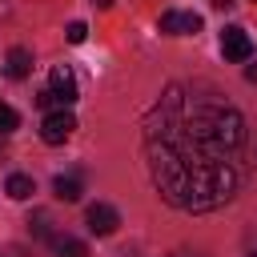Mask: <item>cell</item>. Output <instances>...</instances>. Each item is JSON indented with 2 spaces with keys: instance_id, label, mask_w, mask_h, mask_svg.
Returning <instances> with one entry per match:
<instances>
[{
  "instance_id": "obj_14",
  "label": "cell",
  "mask_w": 257,
  "mask_h": 257,
  "mask_svg": "<svg viewBox=\"0 0 257 257\" xmlns=\"http://www.w3.org/2000/svg\"><path fill=\"white\" fill-rule=\"evenodd\" d=\"M245 76H249V80H257V64H249V68H245Z\"/></svg>"
},
{
  "instance_id": "obj_12",
  "label": "cell",
  "mask_w": 257,
  "mask_h": 257,
  "mask_svg": "<svg viewBox=\"0 0 257 257\" xmlns=\"http://www.w3.org/2000/svg\"><path fill=\"white\" fill-rule=\"evenodd\" d=\"M64 36H68V44H84V36H88V28H84V24H80V20H72V24H68V32H64Z\"/></svg>"
},
{
  "instance_id": "obj_2",
  "label": "cell",
  "mask_w": 257,
  "mask_h": 257,
  "mask_svg": "<svg viewBox=\"0 0 257 257\" xmlns=\"http://www.w3.org/2000/svg\"><path fill=\"white\" fill-rule=\"evenodd\" d=\"M76 100V76L64 68V64H56L52 72H48V88L36 96V104L40 108H68Z\"/></svg>"
},
{
  "instance_id": "obj_11",
  "label": "cell",
  "mask_w": 257,
  "mask_h": 257,
  "mask_svg": "<svg viewBox=\"0 0 257 257\" xmlns=\"http://www.w3.org/2000/svg\"><path fill=\"white\" fill-rule=\"evenodd\" d=\"M16 124H20V112L8 108V104H0V133H12Z\"/></svg>"
},
{
  "instance_id": "obj_3",
  "label": "cell",
  "mask_w": 257,
  "mask_h": 257,
  "mask_svg": "<svg viewBox=\"0 0 257 257\" xmlns=\"http://www.w3.org/2000/svg\"><path fill=\"white\" fill-rule=\"evenodd\" d=\"M72 133H76V116H72L68 108H52V112L40 120V141H44V145H64Z\"/></svg>"
},
{
  "instance_id": "obj_7",
  "label": "cell",
  "mask_w": 257,
  "mask_h": 257,
  "mask_svg": "<svg viewBox=\"0 0 257 257\" xmlns=\"http://www.w3.org/2000/svg\"><path fill=\"white\" fill-rule=\"evenodd\" d=\"M4 72L12 76V80H24L28 72H32V52L28 48H8V56H4Z\"/></svg>"
},
{
  "instance_id": "obj_4",
  "label": "cell",
  "mask_w": 257,
  "mask_h": 257,
  "mask_svg": "<svg viewBox=\"0 0 257 257\" xmlns=\"http://www.w3.org/2000/svg\"><path fill=\"white\" fill-rule=\"evenodd\" d=\"M221 52H225V60H249L253 56V36L233 24V28L221 32Z\"/></svg>"
},
{
  "instance_id": "obj_1",
  "label": "cell",
  "mask_w": 257,
  "mask_h": 257,
  "mask_svg": "<svg viewBox=\"0 0 257 257\" xmlns=\"http://www.w3.org/2000/svg\"><path fill=\"white\" fill-rule=\"evenodd\" d=\"M245 145V116L217 92L169 84L145 116V161L157 193L185 213L221 209L237 193L233 157Z\"/></svg>"
},
{
  "instance_id": "obj_6",
  "label": "cell",
  "mask_w": 257,
  "mask_h": 257,
  "mask_svg": "<svg viewBox=\"0 0 257 257\" xmlns=\"http://www.w3.org/2000/svg\"><path fill=\"white\" fill-rule=\"evenodd\" d=\"M161 32H165V36L201 32V16H197V12H177V8H169V12H161Z\"/></svg>"
},
{
  "instance_id": "obj_13",
  "label": "cell",
  "mask_w": 257,
  "mask_h": 257,
  "mask_svg": "<svg viewBox=\"0 0 257 257\" xmlns=\"http://www.w3.org/2000/svg\"><path fill=\"white\" fill-rule=\"evenodd\" d=\"M213 8H221V12H225V8H233V0H213Z\"/></svg>"
},
{
  "instance_id": "obj_9",
  "label": "cell",
  "mask_w": 257,
  "mask_h": 257,
  "mask_svg": "<svg viewBox=\"0 0 257 257\" xmlns=\"http://www.w3.org/2000/svg\"><path fill=\"white\" fill-rule=\"evenodd\" d=\"M52 193H56L60 201H68V205H72V201H80L84 185H80L76 177H56V181H52Z\"/></svg>"
},
{
  "instance_id": "obj_5",
  "label": "cell",
  "mask_w": 257,
  "mask_h": 257,
  "mask_svg": "<svg viewBox=\"0 0 257 257\" xmlns=\"http://www.w3.org/2000/svg\"><path fill=\"white\" fill-rule=\"evenodd\" d=\"M84 221H88V233H96V237H108V233H116V225H120V213H116L112 205L96 201V205H88Z\"/></svg>"
},
{
  "instance_id": "obj_8",
  "label": "cell",
  "mask_w": 257,
  "mask_h": 257,
  "mask_svg": "<svg viewBox=\"0 0 257 257\" xmlns=\"http://www.w3.org/2000/svg\"><path fill=\"white\" fill-rule=\"evenodd\" d=\"M4 193H8L12 201H28V197L36 193V185H32V177H28V173H12V177L4 181Z\"/></svg>"
},
{
  "instance_id": "obj_10",
  "label": "cell",
  "mask_w": 257,
  "mask_h": 257,
  "mask_svg": "<svg viewBox=\"0 0 257 257\" xmlns=\"http://www.w3.org/2000/svg\"><path fill=\"white\" fill-rule=\"evenodd\" d=\"M52 245H56V257H88L84 241H76V237H52Z\"/></svg>"
},
{
  "instance_id": "obj_15",
  "label": "cell",
  "mask_w": 257,
  "mask_h": 257,
  "mask_svg": "<svg viewBox=\"0 0 257 257\" xmlns=\"http://www.w3.org/2000/svg\"><path fill=\"white\" fill-rule=\"evenodd\" d=\"M249 257H257V253H249Z\"/></svg>"
}]
</instances>
